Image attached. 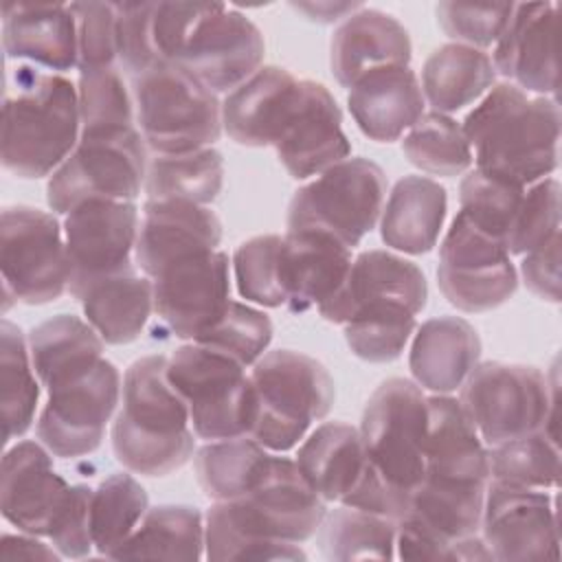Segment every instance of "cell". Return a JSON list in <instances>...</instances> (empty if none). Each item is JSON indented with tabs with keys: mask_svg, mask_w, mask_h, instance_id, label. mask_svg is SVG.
Masks as SVG:
<instances>
[{
	"mask_svg": "<svg viewBox=\"0 0 562 562\" xmlns=\"http://www.w3.org/2000/svg\"><path fill=\"white\" fill-rule=\"evenodd\" d=\"M490 485L487 448L459 400L428 397L424 476L397 520L402 560H492L479 536Z\"/></svg>",
	"mask_w": 562,
	"mask_h": 562,
	"instance_id": "6da1fadb",
	"label": "cell"
},
{
	"mask_svg": "<svg viewBox=\"0 0 562 562\" xmlns=\"http://www.w3.org/2000/svg\"><path fill=\"white\" fill-rule=\"evenodd\" d=\"M327 516L296 461L270 457L261 481L241 498L215 501L204 518L209 560H305L310 540Z\"/></svg>",
	"mask_w": 562,
	"mask_h": 562,
	"instance_id": "7a4b0ae2",
	"label": "cell"
},
{
	"mask_svg": "<svg viewBox=\"0 0 562 562\" xmlns=\"http://www.w3.org/2000/svg\"><path fill=\"white\" fill-rule=\"evenodd\" d=\"M154 42L160 61L176 64L215 94L250 79L266 53L257 24L217 2H158Z\"/></svg>",
	"mask_w": 562,
	"mask_h": 562,
	"instance_id": "3957f363",
	"label": "cell"
},
{
	"mask_svg": "<svg viewBox=\"0 0 562 562\" xmlns=\"http://www.w3.org/2000/svg\"><path fill=\"white\" fill-rule=\"evenodd\" d=\"M461 127L476 169L483 173L527 187L558 167L560 108L555 99L529 97L514 83H496Z\"/></svg>",
	"mask_w": 562,
	"mask_h": 562,
	"instance_id": "277c9868",
	"label": "cell"
},
{
	"mask_svg": "<svg viewBox=\"0 0 562 562\" xmlns=\"http://www.w3.org/2000/svg\"><path fill=\"white\" fill-rule=\"evenodd\" d=\"M165 356L134 360L123 378L121 411L112 426V448L130 472L167 476L193 457V428L180 393L167 378Z\"/></svg>",
	"mask_w": 562,
	"mask_h": 562,
	"instance_id": "5b68a950",
	"label": "cell"
},
{
	"mask_svg": "<svg viewBox=\"0 0 562 562\" xmlns=\"http://www.w3.org/2000/svg\"><path fill=\"white\" fill-rule=\"evenodd\" d=\"M2 105V165L33 180L55 171L81 136L77 88L57 72L13 70Z\"/></svg>",
	"mask_w": 562,
	"mask_h": 562,
	"instance_id": "8992f818",
	"label": "cell"
},
{
	"mask_svg": "<svg viewBox=\"0 0 562 562\" xmlns=\"http://www.w3.org/2000/svg\"><path fill=\"white\" fill-rule=\"evenodd\" d=\"M257 419L250 437L272 452H288L310 426L331 411L336 391L329 371L312 356L266 351L250 371Z\"/></svg>",
	"mask_w": 562,
	"mask_h": 562,
	"instance_id": "52a82bcc",
	"label": "cell"
},
{
	"mask_svg": "<svg viewBox=\"0 0 562 562\" xmlns=\"http://www.w3.org/2000/svg\"><path fill=\"white\" fill-rule=\"evenodd\" d=\"M136 121L156 156L211 147L222 134V103L176 64L160 61L132 79Z\"/></svg>",
	"mask_w": 562,
	"mask_h": 562,
	"instance_id": "ba28073f",
	"label": "cell"
},
{
	"mask_svg": "<svg viewBox=\"0 0 562 562\" xmlns=\"http://www.w3.org/2000/svg\"><path fill=\"white\" fill-rule=\"evenodd\" d=\"M167 378L187 404L195 437L204 441L246 437L257 419V395L246 367L204 345L178 347Z\"/></svg>",
	"mask_w": 562,
	"mask_h": 562,
	"instance_id": "9c48e42d",
	"label": "cell"
},
{
	"mask_svg": "<svg viewBox=\"0 0 562 562\" xmlns=\"http://www.w3.org/2000/svg\"><path fill=\"white\" fill-rule=\"evenodd\" d=\"M384 198V171L367 158H345L292 195L288 231H321L353 248L378 224Z\"/></svg>",
	"mask_w": 562,
	"mask_h": 562,
	"instance_id": "30bf717a",
	"label": "cell"
},
{
	"mask_svg": "<svg viewBox=\"0 0 562 562\" xmlns=\"http://www.w3.org/2000/svg\"><path fill=\"white\" fill-rule=\"evenodd\" d=\"M145 140L134 127L81 132L46 184L48 206L68 213L86 200L134 202L145 187Z\"/></svg>",
	"mask_w": 562,
	"mask_h": 562,
	"instance_id": "8fae6325",
	"label": "cell"
},
{
	"mask_svg": "<svg viewBox=\"0 0 562 562\" xmlns=\"http://www.w3.org/2000/svg\"><path fill=\"white\" fill-rule=\"evenodd\" d=\"M459 389L461 408L490 448L536 430L553 435L549 417L555 395L547 375L536 367L483 362Z\"/></svg>",
	"mask_w": 562,
	"mask_h": 562,
	"instance_id": "7c38bea8",
	"label": "cell"
},
{
	"mask_svg": "<svg viewBox=\"0 0 562 562\" xmlns=\"http://www.w3.org/2000/svg\"><path fill=\"white\" fill-rule=\"evenodd\" d=\"M426 428L428 397L404 378L384 380L362 413L360 439L369 465L408 496L424 476Z\"/></svg>",
	"mask_w": 562,
	"mask_h": 562,
	"instance_id": "4fadbf2b",
	"label": "cell"
},
{
	"mask_svg": "<svg viewBox=\"0 0 562 562\" xmlns=\"http://www.w3.org/2000/svg\"><path fill=\"white\" fill-rule=\"evenodd\" d=\"M0 268L4 310L11 303L57 301L70 281L66 239L53 213L9 206L0 220Z\"/></svg>",
	"mask_w": 562,
	"mask_h": 562,
	"instance_id": "5bb4252c",
	"label": "cell"
},
{
	"mask_svg": "<svg viewBox=\"0 0 562 562\" xmlns=\"http://www.w3.org/2000/svg\"><path fill=\"white\" fill-rule=\"evenodd\" d=\"M437 283L450 305L481 314L512 299L518 272L501 239L457 213L439 246Z\"/></svg>",
	"mask_w": 562,
	"mask_h": 562,
	"instance_id": "9a60e30c",
	"label": "cell"
},
{
	"mask_svg": "<svg viewBox=\"0 0 562 562\" xmlns=\"http://www.w3.org/2000/svg\"><path fill=\"white\" fill-rule=\"evenodd\" d=\"M121 389V373L105 358L86 373L50 386L37 419V439L61 459L94 452L116 411Z\"/></svg>",
	"mask_w": 562,
	"mask_h": 562,
	"instance_id": "2e32d148",
	"label": "cell"
},
{
	"mask_svg": "<svg viewBox=\"0 0 562 562\" xmlns=\"http://www.w3.org/2000/svg\"><path fill=\"white\" fill-rule=\"evenodd\" d=\"M138 228L140 222L134 202L86 200L66 213L68 290L75 299L94 281L134 266L132 252Z\"/></svg>",
	"mask_w": 562,
	"mask_h": 562,
	"instance_id": "e0dca14e",
	"label": "cell"
},
{
	"mask_svg": "<svg viewBox=\"0 0 562 562\" xmlns=\"http://www.w3.org/2000/svg\"><path fill=\"white\" fill-rule=\"evenodd\" d=\"M270 147L296 180L318 176L349 158L351 145L334 94L318 81L299 79Z\"/></svg>",
	"mask_w": 562,
	"mask_h": 562,
	"instance_id": "ac0fdd59",
	"label": "cell"
},
{
	"mask_svg": "<svg viewBox=\"0 0 562 562\" xmlns=\"http://www.w3.org/2000/svg\"><path fill=\"white\" fill-rule=\"evenodd\" d=\"M154 285V312L184 340H195L231 305L228 255L222 250L198 252L165 266Z\"/></svg>",
	"mask_w": 562,
	"mask_h": 562,
	"instance_id": "d6986e66",
	"label": "cell"
},
{
	"mask_svg": "<svg viewBox=\"0 0 562 562\" xmlns=\"http://www.w3.org/2000/svg\"><path fill=\"white\" fill-rule=\"evenodd\" d=\"M479 529L492 560H547L560 553L558 514L544 490L490 481Z\"/></svg>",
	"mask_w": 562,
	"mask_h": 562,
	"instance_id": "ffe728a7",
	"label": "cell"
},
{
	"mask_svg": "<svg viewBox=\"0 0 562 562\" xmlns=\"http://www.w3.org/2000/svg\"><path fill=\"white\" fill-rule=\"evenodd\" d=\"M50 450L35 441H20L2 457L0 505L7 522L31 536L48 538L72 485L53 468Z\"/></svg>",
	"mask_w": 562,
	"mask_h": 562,
	"instance_id": "44dd1931",
	"label": "cell"
},
{
	"mask_svg": "<svg viewBox=\"0 0 562 562\" xmlns=\"http://www.w3.org/2000/svg\"><path fill=\"white\" fill-rule=\"evenodd\" d=\"M426 299L428 285L417 263L386 250H367L351 261L345 281L318 305V312L325 321L345 325L360 310L378 303H395L419 314Z\"/></svg>",
	"mask_w": 562,
	"mask_h": 562,
	"instance_id": "7402d4cb",
	"label": "cell"
},
{
	"mask_svg": "<svg viewBox=\"0 0 562 562\" xmlns=\"http://www.w3.org/2000/svg\"><path fill=\"white\" fill-rule=\"evenodd\" d=\"M555 22L558 4H514L512 15L494 44V70L509 77L514 86L538 97L555 94Z\"/></svg>",
	"mask_w": 562,
	"mask_h": 562,
	"instance_id": "603a6c76",
	"label": "cell"
},
{
	"mask_svg": "<svg viewBox=\"0 0 562 562\" xmlns=\"http://www.w3.org/2000/svg\"><path fill=\"white\" fill-rule=\"evenodd\" d=\"M220 241L222 224L211 209L184 200H147L134 257L151 279L171 261L217 250Z\"/></svg>",
	"mask_w": 562,
	"mask_h": 562,
	"instance_id": "cb8c5ba5",
	"label": "cell"
},
{
	"mask_svg": "<svg viewBox=\"0 0 562 562\" xmlns=\"http://www.w3.org/2000/svg\"><path fill=\"white\" fill-rule=\"evenodd\" d=\"M2 44L9 59H26L48 70H70L79 61L77 20L70 4L7 2Z\"/></svg>",
	"mask_w": 562,
	"mask_h": 562,
	"instance_id": "d4e9b609",
	"label": "cell"
},
{
	"mask_svg": "<svg viewBox=\"0 0 562 562\" xmlns=\"http://www.w3.org/2000/svg\"><path fill=\"white\" fill-rule=\"evenodd\" d=\"M411 55L413 46L404 24L384 11L360 7L336 29L329 48V66L336 81L351 88L371 70L408 66Z\"/></svg>",
	"mask_w": 562,
	"mask_h": 562,
	"instance_id": "484cf974",
	"label": "cell"
},
{
	"mask_svg": "<svg viewBox=\"0 0 562 562\" xmlns=\"http://www.w3.org/2000/svg\"><path fill=\"white\" fill-rule=\"evenodd\" d=\"M347 105L364 136L391 143L422 119L426 101L408 66H386L362 75L349 88Z\"/></svg>",
	"mask_w": 562,
	"mask_h": 562,
	"instance_id": "4316f807",
	"label": "cell"
},
{
	"mask_svg": "<svg viewBox=\"0 0 562 562\" xmlns=\"http://www.w3.org/2000/svg\"><path fill=\"white\" fill-rule=\"evenodd\" d=\"M351 248L321 231H288L281 244L285 307L292 314L323 305L345 281Z\"/></svg>",
	"mask_w": 562,
	"mask_h": 562,
	"instance_id": "83f0119b",
	"label": "cell"
},
{
	"mask_svg": "<svg viewBox=\"0 0 562 562\" xmlns=\"http://www.w3.org/2000/svg\"><path fill=\"white\" fill-rule=\"evenodd\" d=\"M481 358L476 329L459 316L426 321L411 345L408 367L415 382L435 395L459 389Z\"/></svg>",
	"mask_w": 562,
	"mask_h": 562,
	"instance_id": "f1b7e54d",
	"label": "cell"
},
{
	"mask_svg": "<svg viewBox=\"0 0 562 562\" xmlns=\"http://www.w3.org/2000/svg\"><path fill=\"white\" fill-rule=\"evenodd\" d=\"M299 79L281 66H263L222 103V127L246 147L272 145L279 121L296 90Z\"/></svg>",
	"mask_w": 562,
	"mask_h": 562,
	"instance_id": "f546056e",
	"label": "cell"
},
{
	"mask_svg": "<svg viewBox=\"0 0 562 562\" xmlns=\"http://www.w3.org/2000/svg\"><path fill=\"white\" fill-rule=\"evenodd\" d=\"M448 211L446 189L424 176H404L389 193L382 209V241L406 255L432 250Z\"/></svg>",
	"mask_w": 562,
	"mask_h": 562,
	"instance_id": "4dcf8cb0",
	"label": "cell"
},
{
	"mask_svg": "<svg viewBox=\"0 0 562 562\" xmlns=\"http://www.w3.org/2000/svg\"><path fill=\"white\" fill-rule=\"evenodd\" d=\"M77 301L86 321L108 345H127L140 336L154 310V285L134 266L88 285Z\"/></svg>",
	"mask_w": 562,
	"mask_h": 562,
	"instance_id": "1f68e13d",
	"label": "cell"
},
{
	"mask_svg": "<svg viewBox=\"0 0 562 562\" xmlns=\"http://www.w3.org/2000/svg\"><path fill=\"white\" fill-rule=\"evenodd\" d=\"M294 461L325 503H340L367 465L360 430L345 422L321 424L299 446Z\"/></svg>",
	"mask_w": 562,
	"mask_h": 562,
	"instance_id": "d6a6232c",
	"label": "cell"
},
{
	"mask_svg": "<svg viewBox=\"0 0 562 562\" xmlns=\"http://www.w3.org/2000/svg\"><path fill=\"white\" fill-rule=\"evenodd\" d=\"M494 64L487 53L465 44L439 46L422 68V94L435 112L450 114L479 101L494 86Z\"/></svg>",
	"mask_w": 562,
	"mask_h": 562,
	"instance_id": "836d02e7",
	"label": "cell"
},
{
	"mask_svg": "<svg viewBox=\"0 0 562 562\" xmlns=\"http://www.w3.org/2000/svg\"><path fill=\"white\" fill-rule=\"evenodd\" d=\"M29 351L37 380L46 391L92 369L103 356V338L79 316L59 314L33 327Z\"/></svg>",
	"mask_w": 562,
	"mask_h": 562,
	"instance_id": "e575fe53",
	"label": "cell"
},
{
	"mask_svg": "<svg viewBox=\"0 0 562 562\" xmlns=\"http://www.w3.org/2000/svg\"><path fill=\"white\" fill-rule=\"evenodd\" d=\"M204 555V518L189 505L147 509L136 531L119 547L114 560L162 558L200 560Z\"/></svg>",
	"mask_w": 562,
	"mask_h": 562,
	"instance_id": "d590c367",
	"label": "cell"
},
{
	"mask_svg": "<svg viewBox=\"0 0 562 562\" xmlns=\"http://www.w3.org/2000/svg\"><path fill=\"white\" fill-rule=\"evenodd\" d=\"M270 452L250 435L204 443L195 457V474L204 494L213 501L246 496L263 476Z\"/></svg>",
	"mask_w": 562,
	"mask_h": 562,
	"instance_id": "8d00e7d4",
	"label": "cell"
},
{
	"mask_svg": "<svg viewBox=\"0 0 562 562\" xmlns=\"http://www.w3.org/2000/svg\"><path fill=\"white\" fill-rule=\"evenodd\" d=\"M224 184V158L204 147L187 154L156 156L147 162L145 193L149 200H184L206 206Z\"/></svg>",
	"mask_w": 562,
	"mask_h": 562,
	"instance_id": "74e56055",
	"label": "cell"
},
{
	"mask_svg": "<svg viewBox=\"0 0 562 562\" xmlns=\"http://www.w3.org/2000/svg\"><path fill=\"white\" fill-rule=\"evenodd\" d=\"M22 329L9 321L0 325V386L4 443L22 437L35 419L40 386Z\"/></svg>",
	"mask_w": 562,
	"mask_h": 562,
	"instance_id": "f35d334b",
	"label": "cell"
},
{
	"mask_svg": "<svg viewBox=\"0 0 562 562\" xmlns=\"http://www.w3.org/2000/svg\"><path fill=\"white\" fill-rule=\"evenodd\" d=\"M149 509L145 487L125 472L110 474L92 490L90 531L99 555L112 558Z\"/></svg>",
	"mask_w": 562,
	"mask_h": 562,
	"instance_id": "ab89813d",
	"label": "cell"
},
{
	"mask_svg": "<svg viewBox=\"0 0 562 562\" xmlns=\"http://www.w3.org/2000/svg\"><path fill=\"white\" fill-rule=\"evenodd\" d=\"M397 520L342 505L321 525V547L329 560L395 558Z\"/></svg>",
	"mask_w": 562,
	"mask_h": 562,
	"instance_id": "60d3db41",
	"label": "cell"
},
{
	"mask_svg": "<svg viewBox=\"0 0 562 562\" xmlns=\"http://www.w3.org/2000/svg\"><path fill=\"white\" fill-rule=\"evenodd\" d=\"M490 481L512 487L549 490L558 485L560 452L547 430L507 439L487 450Z\"/></svg>",
	"mask_w": 562,
	"mask_h": 562,
	"instance_id": "b9f144b4",
	"label": "cell"
},
{
	"mask_svg": "<svg viewBox=\"0 0 562 562\" xmlns=\"http://www.w3.org/2000/svg\"><path fill=\"white\" fill-rule=\"evenodd\" d=\"M402 151L411 165L430 176L452 178L470 169L472 149L461 123L441 112H424L406 132Z\"/></svg>",
	"mask_w": 562,
	"mask_h": 562,
	"instance_id": "7bdbcfd3",
	"label": "cell"
},
{
	"mask_svg": "<svg viewBox=\"0 0 562 562\" xmlns=\"http://www.w3.org/2000/svg\"><path fill=\"white\" fill-rule=\"evenodd\" d=\"M413 329V312L395 303H378L360 310L345 323V340L360 360L382 364L400 358Z\"/></svg>",
	"mask_w": 562,
	"mask_h": 562,
	"instance_id": "ee69618b",
	"label": "cell"
},
{
	"mask_svg": "<svg viewBox=\"0 0 562 562\" xmlns=\"http://www.w3.org/2000/svg\"><path fill=\"white\" fill-rule=\"evenodd\" d=\"M77 99L81 132L134 127V97L116 64L79 70Z\"/></svg>",
	"mask_w": 562,
	"mask_h": 562,
	"instance_id": "f6af8a7d",
	"label": "cell"
},
{
	"mask_svg": "<svg viewBox=\"0 0 562 562\" xmlns=\"http://www.w3.org/2000/svg\"><path fill=\"white\" fill-rule=\"evenodd\" d=\"M525 187L507 182L503 178L483 173L479 169L468 171L459 187L461 215L470 220L476 228L501 239L509 233V226L520 206Z\"/></svg>",
	"mask_w": 562,
	"mask_h": 562,
	"instance_id": "bcb514c9",
	"label": "cell"
},
{
	"mask_svg": "<svg viewBox=\"0 0 562 562\" xmlns=\"http://www.w3.org/2000/svg\"><path fill=\"white\" fill-rule=\"evenodd\" d=\"M281 244L283 237L279 235H257L235 250V281L246 301L263 307L285 305L288 296L281 277Z\"/></svg>",
	"mask_w": 562,
	"mask_h": 562,
	"instance_id": "7dc6e473",
	"label": "cell"
},
{
	"mask_svg": "<svg viewBox=\"0 0 562 562\" xmlns=\"http://www.w3.org/2000/svg\"><path fill=\"white\" fill-rule=\"evenodd\" d=\"M272 340V321L250 305L231 301L220 321L193 342L220 351L241 367H252Z\"/></svg>",
	"mask_w": 562,
	"mask_h": 562,
	"instance_id": "c3c4849f",
	"label": "cell"
},
{
	"mask_svg": "<svg viewBox=\"0 0 562 562\" xmlns=\"http://www.w3.org/2000/svg\"><path fill=\"white\" fill-rule=\"evenodd\" d=\"M555 233H560V182L542 178L525 189L505 248L509 255H527Z\"/></svg>",
	"mask_w": 562,
	"mask_h": 562,
	"instance_id": "681fc988",
	"label": "cell"
},
{
	"mask_svg": "<svg viewBox=\"0 0 562 562\" xmlns=\"http://www.w3.org/2000/svg\"><path fill=\"white\" fill-rule=\"evenodd\" d=\"M77 20V68L114 66L119 61V11L116 2H72Z\"/></svg>",
	"mask_w": 562,
	"mask_h": 562,
	"instance_id": "f907efd6",
	"label": "cell"
},
{
	"mask_svg": "<svg viewBox=\"0 0 562 562\" xmlns=\"http://www.w3.org/2000/svg\"><path fill=\"white\" fill-rule=\"evenodd\" d=\"M514 4H463L439 2L437 22L457 44L485 48L498 42Z\"/></svg>",
	"mask_w": 562,
	"mask_h": 562,
	"instance_id": "816d5d0a",
	"label": "cell"
},
{
	"mask_svg": "<svg viewBox=\"0 0 562 562\" xmlns=\"http://www.w3.org/2000/svg\"><path fill=\"white\" fill-rule=\"evenodd\" d=\"M158 2H116L119 11V64L134 79L160 64L154 42Z\"/></svg>",
	"mask_w": 562,
	"mask_h": 562,
	"instance_id": "f5cc1de1",
	"label": "cell"
},
{
	"mask_svg": "<svg viewBox=\"0 0 562 562\" xmlns=\"http://www.w3.org/2000/svg\"><path fill=\"white\" fill-rule=\"evenodd\" d=\"M90 498L88 485H72L66 507L61 509L48 540L64 558H86L92 544L90 531Z\"/></svg>",
	"mask_w": 562,
	"mask_h": 562,
	"instance_id": "db71d44e",
	"label": "cell"
},
{
	"mask_svg": "<svg viewBox=\"0 0 562 562\" xmlns=\"http://www.w3.org/2000/svg\"><path fill=\"white\" fill-rule=\"evenodd\" d=\"M525 285L542 301H560V233L529 250L520 263Z\"/></svg>",
	"mask_w": 562,
	"mask_h": 562,
	"instance_id": "11a10c76",
	"label": "cell"
},
{
	"mask_svg": "<svg viewBox=\"0 0 562 562\" xmlns=\"http://www.w3.org/2000/svg\"><path fill=\"white\" fill-rule=\"evenodd\" d=\"M0 555L4 560H59L61 553L55 547L37 540V536L4 533L0 542Z\"/></svg>",
	"mask_w": 562,
	"mask_h": 562,
	"instance_id": "9f6ffc18",
	"label": "cell"
},
{
	"mask_svg": "<svg viewBox=\"0 0 562 562\" xmlns=\"http://www.w3.org/2000/svg\"><path fill=\"white\" fill-rule=\"evenodd\" d=\"M294 9L307 13L316 22H334L338 18H349L360 9V4H349V2H303L294 4Z\"/></svg>",
	"mask_w": 562,
	"mask_h": 562,
	"instance_id": "6f0895ef",
	"label": "cell"
}]
</instances>
